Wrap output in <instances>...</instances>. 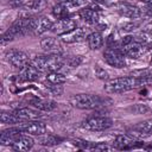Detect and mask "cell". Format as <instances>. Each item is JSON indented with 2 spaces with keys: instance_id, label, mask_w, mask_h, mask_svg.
Wrapping results in <instances>:
<instances>
[{
  "instance_id": "obj_22",
  "label": "cell",
  "mask_w": 152,
  "mask_h": 152,
  "mask_svg": "<svg viewBox=\"0 0 152 152\" xmlns=\"http://www.w3.org/2000/svg\"><path fill=\"white\" fill-rule=\"evenodd\" d=\"M52 14L57 19H63L69 17V7L66 4L58 2L52 7Z\"/></svg>"
},
{
  "instance_id": "obj_21",
  "label": "cell",
  "mask_w": 152,
  "mask_h": 152,
  "mask_svg": "<svg viewBox=\"0 0 152 152\" xmlns=\"http://www.w3.org/2000/svg\"><path fill=\"white\" fill-rule=\"evenodd\" d=\"M32 106L43 112H51L52 109L56 108V102L45 99H36L32 101Z\"/></svg>"
},
{
  "instance_id": "obj_23",
  "label": "cell",
  "mask_w": 152,
  "mask_h": 152,
  "mask_svg": "<svg viewBox=\"0 0 152 152\" xmlns=\"http://www.w3.org/2000/svg\"><path fill=\"white\" fill-rule=\"evenodd\" d=\"M0 120L2 124H7V125H14V124H19V122H24L14 112L10 113V112H2L0 115Z\"/></svg>"
},
{
  "instance_id": "obj_8",
  "label": "cell",
  "mask_w": 152,
  "mask_h": 152,
  "mask_svg": "<svg viewBox=\"0 0 152 152\" xmlns=\"http://www.w3.org/2000/svg\"><path fill=\"white\" fill-rule=\"evenodd\" d=\"M120 50L122 51V53H124L126 57L134 58V59L141 57V56L144 55V52L147 51V50H146V46H145L144 44H141L140 42L135 40V39H133L132 42H129V43L126 44V45L120 46Z\"/></svg>"
},
{
  "instance_id": "obj_16",
  "label": "cell",
  "mask_w": 152,
  "mask_h": 152,
  "mask_svg": "<svg viewBox=\"0 0 152 152\" xmlns=\"http://www.w3.org/2000/svg\"><path fill=\"white\" fill-rule=\"evenodd\" d=\"M39 74L40 71L31 64V62L25 65L24 68L20 69V78H23L24 81H28V82H33V81H37L39 78Z\"/></svg>"
},
{
  "instance_id": "obj_27",
  "label": "cell",
  "mask_w": 152,
  "mask_h": 152,
  "mask_svg": "<svg viewBox=\"0 0 152 152\" xmlns=\"http://www.w3.org/2000/svg\"><path fill=\"white\" fill-rule=\"evenodd\" d=\"M44 86L45 88L48 89V91L52 95H57V96H61L62 93H63V87L62 84H55V83H51L49 81H45L44 82Z\"/></svg>"
},
{
  "instance_id": "obj_14",
  "label": "cell",
  "mask_w": 152,
  "mask_h": 152,
  "mask_svg": "<svg viewBox=\"0 0 152 152\" xmlns=\"http://www.w3.org/2000/svg\"><path fill=\"white\" fill-rule=\"evenodd\" d=\"M86 38V30L82 27H76L72 31L61 36L62 42L66 44H72V43H80Z\"/></svg>"
},
{
  "instance_id": "obj_25",
  "label": "cell",
  "mask_w": 152,
  "mask_h": 152,
  "mask_svg": "<svg viewBox=\"0 0 152 152\" xmlns=\"http://www.w3.org/2000/svg\"><path fill=\"white\" fill-rule=\"evenodd\" d=\"M46 81L55 84H63L65 83L66 77L58 71H50V72H46Z\"/></svg>"
},
{
  "instance_id": "obj_19",
  "label": "cell",
  "mask_w": 152,
  "mask_h": 152,
  "mask_svg": "<svg viewBox=\"0 0 152 152\" xmlns=\"http://www.w3.org/2000/svg\"><path fill=\"white\" fill-rule=\"evenodd\" d=\"M53 26V23L46 18V17H37L36 19V28H34V34H43L44 32L51 31Z\"/></svg>"
},
{
  "instance_id": "obj_18",
  "label": "cell",
  "mask_w": 152,
  "mask_h": 152,
  "mask_svg": "<svg viewBox=\"0 0 152 152\" xmlns=\"http://www.w3.org/2000/svg\"><path fill=\"white\" fill-rule=\"evenodd\" d=\"M18 133H21L18 127H12V128L2 131L0 134V144L2 146H11Z\"/></svg>"
},
{
  "instance_id": "obj_20",
  "label": "cell",
  "mask_w": 152,
  "mask_h": 152,
  "mask_svg": "<svg viewBox=\"0 0 152 152\" xmlns=\"http://www.w3.org/2000/svg\"><path fill=\"white\" fill-rule=\"evenodd\" d=\"M87 43L90 50H99L103 45V38L102 34L97 31L91 32L87 36Z\"/></svg>"
},
{
  "instance_id": "obj_11",
  "label": "cell",
  "mask_w": 152,
  "mask_h": 152,
  "mask_svg": "<svg viewBox=\"0 0 152 152\" xmlns=\"http://www.w3.org/2000/svg\"><path fill=\"white\" fill-rule=\"evenodd\" d=\"M76 27H77L76 20L68 17V18H63V19H57V21L53 23V26H52L51 31L55 32L58 36H63V34L72 31Z\"/></svg>"
},
{
  "instance_id": "obj_33",
  "label": "cell",
  "mask_w": 152,
  "mask_h": 152,
  "mask_svg": "<svg viewBox=\"0 0 152 152\" xmlns=\"http://www.w3.org/2000/svg\"><path fill=\"white\" fill-rule=\"evenodd\" d=\"M145 46H146V50H147V51H148V50H152V42H150V43L146 44Z\"/></svg>"
},
{
  "instance_id": "obj_30",
  "label": "cell",
  "mask_w": 152,
  "mask_h": 152,
  "mask_svg": "<svg viewBox=\"0 0 152 152\" xmlns=\"http://www.w3.org/2000/svg\"><path fill=\"white\" fill-rule=\"evenodd\" d=\"M86 4H87V0H70L66 5H68V7L71 6V7H76V8H78V7L84 6Z\"/></svg>"
},
{
  "instance_id": "obj_35",
  "label": "cell",
  "mask_w": 152,
  "mask_h": 152,
  "mask_svg": "<svg viewBox=\"0 0 152 152\" xmlns=\"http://www.w3.org/2000/svg\"><path fill=\"white\" fill-rule=\"evenodd\" d=\"M150 65L152 66V55H151V59H150Z\"/></svg>"
},
{
  "instance_id": "obj_36",
  "label": "cell",
  "mask_w": 152,
  "mask_h": 152,
  "mask_svg": "<svg viewBox=\"0 0 152 152\" xmlns=\"http://www.w3.org/2000/svg\"><path fill=\"white\" fill-rule=\"evenodd\" d=\"M33 1H38V2H39V1H42V0H33Z\"/></svg>"
},
{
  "instance_id": "obj_34",
  "label": "cell",
  "mask_w": 152,
  "mask_h": 152,
  "mask_svg": "<svg viewBox=\"0 0 152 152\" xmlns=\"http://www.w3.org/2000/svg\"><path fill=\"white\" fill-rule=\"evenodd\" d=\"M58 1H59V2H63V4H68L70 0H58Z\"/></svg>"
},
{
  "instance_id": "obj_37",
  "label": "cell",
  "mask_w": 152,
  "mask_h": 152,
  "mask_svg": "<svg viewBox=\"0 0 152 152\" xmlns=\"http://www.w3.org/2000/svg\"><path fill=\"white\" fill-rule=\"evenodd\" d=\"M151 34H152V30H151Z\"/></svg>"
},
{
  "instance_id": "obj_26",
  "label": "cell",
  "mask_w": 152,
  "mask_h": 152,
  "mask_svg": "<svg viewBox=\"0 0 152 152\" xmlns=\"http://www.w3.org/2000/svg\"><path fill=\"white\" fill-rule=\"evenodd\" d=\"M61 138L53 134H43L42 138L39 139V144L44 145V146H53L61 142Z\"/></svg>"
},
{
  "instance_id": "obj_29",
  "label": "cell",
  "mask_w": 152,
  "mask_h": 152,
  "mask_svg": "<svg viewBox=\"0 0 152 152\" xmlns=\"http://www.w3.org/2000/svg\"><path fill=\"white\" fill-rule=\"evenodd\" d=\"M95 75L99 77V78H101V80H107L108 78V74H107V71H104L102 68H100L99 65L95 68Z\"/></svg>"
},
{
  "instance_id": "obj_17",
  "label": "cell",
  "mask_w": 152,
  "mask_h": 152,
  "mask_svg": "<svg viewBox=\"0 0 152 152\" xmlns=\"http://www.w3.org/2000/svg\"><path fill=\"white\" fill-rule=\"evenodd\" d=\"M14 113L23 120V121H31V120H38L42 118V114L38 110H34L32 108L25 107V108H18L14 110Z\"/></svg>"
},
{
  "instance_id": "obj_1",
  "label": "cell",
  "mask_w": 152,
  "mask_h": 152,
  "mask_svg": "<svg viewBox=\"0 0 152 152\" xmlns=\"http://www.w3.org/2000/svg\"><path fill=\"white\" fill-rule=\"evenodd\" d=\"M141 86L140 78L134 76H125V77H116L109 80L104 83V91L108 94H121L135 89Z\"/></svg>"
},
{
  "instance_id": "obj_32",
  "label": "cell",
  "mask_w": 152,
  "mask_h": 152,
  "mask_svg": "<svg viewBox=\"0 0 152 152\" xmlns=\"http://www.w3.org/2000/svg\"><path fill=\"white\" fill-rule=\"evenodd\" d=\"M145 6H150V5H152V0H140Z\"/></svg>"
},
{
  "instance_id": "obj_15",
  "label": "cell",
  "mask_w": 152,
  "mask_h": 152,
  "mask_svg": "<svg viewBox=\"0 0 152 152\" xmlns=\"http://www.w3.org/2000/svg\"><path fill=\"white\" fill-rule=\"evenodd\" d=\"M78 15L81 17V19H82L83 21H86V23L89 24V25H95V24H97V21H99V19H100V15H99L97 10H94V8H91V7H83L82 10H80Z\"/></svg>"
},
{
  "instance_id": "obj_28",
  "label": "cell",
  "mask_w": 152,
  "mask_h": 152,
  "mask_svg": "<svg viewBox=\"0 0 152 152\" xmlns=\"http://www.w3.org/2000/svg\"><path fill=\"white\" fill-rule=\"evenodd\" d=\"M65 62H68V64L70 65V66H72V68H75V66H77L81 62H82V58H81V56H72V57H70L68 61H65Z\"/></svg>"
},
{
  "instance_id": "obj_24",
  "label": "cell",
  "mask_w": 152,
  "mask_h": 152,
  "mask_svg": "<svg viewBox=\"0 0 152 152\" xmlns=\"http://www.w3.org/2000/svg\"><path fill=\"white\" fill-rule=\"evenodd\" d=\"M134 129H135L138 133L142 134V135H151V134H152V119L138 124V125L134 127Z\"/></svg>"
},
{
  "instance_id": "obj_10",
  "label": "cell",
  "mask_w": 152,
  "mask_h": 152,
  "mask_svg": "<svg viewBox=\"0 0 152 152\" xmlns=\"http://www.w3.org/2000/svg\"><path fill=\"white\" fill-rule=\"evenodd\" d=\"M33 145H34V140L32 137H30V134L18 133L13 144L11 145V147L18 152H25V151L31 150L33 147Z\"/></svg>"
},
{
  "instance_id": "obj_4",
  "label": "cell",
  "mask_w": 152,
  "mask_h": 152,
  "mask_svg": "<svg viewBox=\"0 0 152 152\" xmlns=\"http://www.w3.org/2000/svg\"><path fill=\"white\" fill-rule=\"evenodd\" d=\"M113 126V120L108 116H102V115H94V116H89L86 120L82 121L81 127L88 131H104L108 129Z\"/></svg>"
},
{
  "instance_id": "obj_7",
  "label": "cell",
  "mask_w": 152,
  "mask_h": 152,
  "mask_svg": "<svg viewBox=\"0 0 152 152\" xmlns=\"http://www.w3.org/2000/svg\"><path fill=\"white\" fill-rule=\"evenodd\" d=\"M18 128L21 133H26L30 135L42 137L43 134L46 133L45 124L38 120H31V121H27L26 124H21L20 126H18Z\"/></svg>"
},
{
  "instance_id": "obj_13",
  "label": "cell",
  "mask_w": 152,
  "mask_h": 152,
  "mask_svg": "<svg viewBox=\"0 0 152 152\" xmlns=\"http://www.w3.org/2000/svg\"><path fill=\"white\" fill-rule=\"evenodd\" d=\"M118 11L122 17L129 18L132 20L139 19L142 14L141 10L139 7H137L134 5H131V4H126V2H120L119 6H118Z\"/></svg>"
},
{
  "instance_id": "obj_9",
  "label": "cell",
  "mask_w": 152,
  "mask_h": 152,
  "mask_svg": "<svg viewBox=\"0 0 152 152\" xmlns=\"http://www.w3.org/2000/svg\"><path fill=\"white\" fill-rule=\"evenodd\" d=\"M142 144L138 140H135L131 134H118L114 139L113 147L119 148V150H131V148H137L141 146Z\"/></svg>"
},
{
  "instance_id": "obj_5",
  "label": "cell",
  "mask_w": 152,
  "mask_h": 152,
  "mask_svg": "<svg viewBox=\"0 0 152 152\" xmlns=\"http://www.w3.org/2000/svg\"><path fill=\"white\" fill-rule=\"evenodd\" d=\"M103 59L108 65L116 69H121L126 65L125 55L118 48H107L103 52Z\"/></svg>"
},
{
  "instance_id": "obj_3",
  "label": "cell",
  "mask_w": 152,
  "mask_h": 152,
  "mask_svg": "<svg viewBox=\"0 0 152 152\" xmlns=\"http://www.w3.org/2000/svg\"><path fill=\"white\" fill-rule=\"evenodd\" d=\"M70 104L78 109H95L102 104V99L99 95L81 93L70 97Z\"/></svg>"
},
{
  "instance_id": "obj_6",
  "label": "cell",
  "mask_w": 152,
  "mask_h": 152,
  "mask_svg": "<svg viewBox=\"0 0 152 152\" xmlns=\"http://www.w3.org/2000/svg\"><path fill=\"white\" fill-rule=\"evenodd\" d=\"M6 58L7 61L17 69H21L25 65H27L30 63V58L28 56L21 51V50H17V49H11L6 52Z\"/></svg>"
},
{
  "instance_id": "obj_31",
  "label": "cell",
  "mask_w": 152,
  "mask_h": 152,
  "mask_svg": "<svg viewBox=\"0 0 152 152\" xmlns=\"http://www.w3.org/2000/svg\"><path fill=\"white\" fill-rule=\"evenodd\" d=\"M146 13H147L150 17H152V5L146 6Z\"/></svg>"
},
{
  "instance_id": "obj_12",
  "label": "cell",
  "mask_w": 152,
  "mask_h": 152,
  "mask_svg": "<svg viewBox=\"0 0 152 152\" xmlns=\"http://www.w3.org/2000/svg\"><path fill=\"white\" fill-rule=\"evenodd\" d=\"M40 46L49 55H62V52H63V48H62L61 42L55 37L43 38L40 40Z\"/></svg>"
},
{
  "instance_id": "obj_2",
  "label": "cell",
  "mask_w": 152,
  "mask_h": 152,
  "mask_svg": "<svg viewBox=\"0 0 152 152\" xmlns=\"http://www.w3.org/2000/svg\"><path fill=\"white\" fill-rule=\"evenodd\" d=\"M65 61L61 55H46V56H37L31 61V64L34 65L40 72H50L58 71L64 65Z\"/></svg>"
}]
</instances>
